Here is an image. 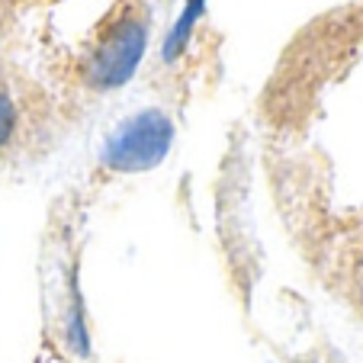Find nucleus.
<instances>
[{
	"instance_id": "nucleus-1",
	"label": "nucleus",
	"mask_w": 363,
	"mask_h": 363,
	"mask_svg": "<svg viewBox=\"0 0 363 363\" xmlns=\"http://www.w3.org/2000/svg\"><path fill=\"white\" fill-rule=\"evenodd\" d=\"M312 257L325 286L363 322V206L325 209Z\"/></svg>"
}]
</instances>
